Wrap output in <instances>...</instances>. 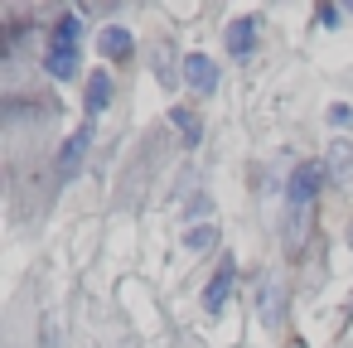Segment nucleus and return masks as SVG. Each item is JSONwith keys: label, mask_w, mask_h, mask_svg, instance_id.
I'll return each mask as SVG.
<instances>
[{"label": "nucleus", "mask_w": 353, "mask_h": 348, "mask_svg": "<svg viewBox=\"0 0 353 348\" xmlns=\"http://www.w3.org/2000/svg\"><path fill=\"white\" fill-rule=\"evenodd\" d=\"M324 116H329V126H334V131H353V107H348V102H329V112H324Z\"/></svg>", "instance_id": "ddd939ff"}, {"label": "nucleus", "mask_w": 353, "mask_h": 348, "mask_svg": "<svg viewBox=\"0 0 353 348\" xmlns=\"http://www.w3.org/2000/svg\"><path fill=\"white\" fill-rule=\"evenodd\" d=\"M232 285H237V256L223 252L218 266H213V276H208V285H203V309L208 314H223L228 300H232Z\"/></svg>", "instance_id": "423d86ee"}, {"label": "nucleus", "mask_w": 353, "mask_h": 348, "mask_svg": "<svg viewBox=\"0 0 353 348\" xmlns=\"http://www.w3.org/2000/svg\"><path fill=\"white\" fill-rule=\"evenodd\" d=\"M39 68L54 83H78L83 78V10L68 6V10H59L49 20V34H44V49H39Z\"/></svg>", "instance_id": "f03ea898"}, {"label": "nucleus", "mask_w": 353, "mask_h": 348, "mask_svg": "<svg viewBox=\"0 0 353 348\" xmlns=\"http://www.w3.org/2000/svg\"><path fill=\"white\" fill-rule=\"evenodd\" d=\"M348 247H353V227H348Z\"/></svg>", "instance_id": "2eb2a0df"}, {"label": "nucleus", "mask_w": 353, "mask_h": 348, "mask_svg": "<svg viewBox=\"0 0 353 348\" xmlns=\"http://www.w3.org/2000/svg\"><path fill=\"white\" fill-rule=\"evenodd\" d=\"M112 102H117V78H112V68L88 73V83H83V121H97Z\"/></svg>", "instance_id": "0eeeda50"}, {"label": "nucleus", "mask_w": 353, "mask_h": 348, "mask_svg": "<svg viewBox=\"0 0 353 348\" xmlns=\"http://www.w3.org/2000/svg\"><path fill=\"white\" fill-rule=\"evenodd\" d=\"M256 309H261V324L276 329V324H281V285L261 280V285H256Z\"/></svg>", "instance_id": "f8f14e48"}, {"label": "nucleus", "mask_w": 353, "mask_h": 348, "mask_svg": "<svg viewBox=\"0 0 353 348\" xmlns=\"http://www.w3.org/2000/svg\"><path fill=\"white\" fill-rule=\"evenodd\" d=\"M324 155L314 160H295L290 174H285V223H281V242H285V256H305V237H310V223H314V198L324 189Z\"/></svg>", "instance_id": "f257e3e1"}, {"label": "nucleus", "mask_w": 353, "mask_h": 348, "mask_svg": "<svg viewBox=\"0 0 353 348\" xmlns=\"http://www.w3.org/2000/svg\"><path fill=\"white\" fill-rule=\"evenodd\" d=\"M223 49H228L232 63H252L256 49H261V15H256V10L232 15V20L223 25Z\"/></svg>", "instance_id": "7ed1b4c3"}, {"label": "nucleus", "mask_w": 353, "mask_h": 348, "mask_svg": "<svg viewBox=\"0 0 353 348\" xmlns=\"http://www.w3.org/2000/svg\"><path fill=\"white\" fill-rule=\"evenodd\" d=\"M184 247H189L194 256H203V252H213V247H218V223H213V218H203V223H194V227L184 232Z\"/></svg>", "instance_id": "9b49d317"}, {"label": "nucleus", "mask_w": 353, "mask_h": 348, "mask_svg": "<svg viewBox=\"0 0 353 348\" xmlns=\"http://www.w3.org/2000/svg\"><path fill=\"white\" fill-rule=\"evenodd\" d=\"M324 174H329V184H348V174H353V145H334L329 155H324Z\"/></svg>", "instance_id": "9d476101"}, {"label": "nucleus", "mask_w": 353, "mask_h": 348, "mask_svg": "<svg viewBox=\"0 0 353 348\" xmlns=\"http://www.w3.org/2000/svg\"><path fill=\"white\" fill-rule=\"evenodd\" d=\"M92 136H97V121H83V126H78V131H73V136L59 145V165H54V170H59V184H68V179H73V174L88 165Z\"/></svg>", "instance_id": "39448f33"}, {"label": "nucleus", "mask_w": 353, "mask_h": 348, "mask_svg": "<svg viewBox=\"0 0 353 348\" xmlns=\"http://www.w3.org/2000/svg\"><path fill=\"white\" fill-rule=\"evenodd\" d=\"M97 54H102L107 63L126 68V63L136 59V34H131L126 25H102V34H97Z\"/></svg>", "instance_id": "6e6552de"}, {"label": "nucleus", "mask_w": 353, "mask_h": 348, "mask_svg": "<svg viewBox=\"0 0 353 348\" xmlns=\"http://www.w3.org/2000/svg\"><path fill=\"white\" fill-rule=\"evenodd\" d=\"M179 83H184L194 97H213V92H218V83H223V68H218L203 49H194V54H184V59H179Z\"/></svg>", "instance_id": "20e7f679"}, {"label": "nucleus", "mask_w": 353, "mask_h": 348, "mask_svg": "<svg viewBox=\"0 0 353 348\" xmlns=\"http://www.w3.org/2000/svg\"><path fill=\"white\" fill-rule=\"evenodd\" d=\"M170 126L179 131V145H184L189 155L203 145V116H199V107H194V102H179V107H170Z\"/></svg>", "instance_id": "1a4fd4ad"}, {"label": "nucleus", "mask_w": 353, "mask_h": 348, "mask_svg": "<svg viewBox=\"0 0 353 348\" xmlns=\"http://www.w3.org/2000/svg\"><path fill=\"white\" fill-rule=\"evenodd\" d=\"M339 20H343V15H339V6H319V10H314V25H324V30H334Z\"/></svg>", "instance_id": "4468645a"}]
</instances>
